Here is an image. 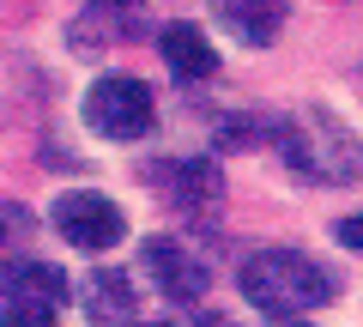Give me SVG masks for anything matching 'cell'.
Returning a JSON list of instances; mask_svg holds the SVG:
<instances>
[{"label": "cell", "instance_id": "52a82bcc", "mask_svg": "<svg viewBox=\"0 0 363 327\" xmlns=\"http://www.w3.org/2000/svg\"><path fill=\"white\" fill-rule=\"evenodd\" d=\"M140 13L145 0H91L85 18L73 25V43L79 49H109V43H128L140 31Z\"/></svg>", "mask_w": 363, "mask_h": 327}, {"label": "cell", "instance_id": "9a60e30c", "mask_svg": "<svg viewBox=\"0 0 363 327\" xmlns=\"http://www.w3.org/2000/svg\"><path fill=\"white\" fill-rule=\"evenodd\" d=\"M121 327H169V321H121Z\"/></svg>", "mask_w": 363, "mask_h": 327}, {"label": "cell", "instance_id": "9c48e42d", "mask_svg": "<svg viewBox=\"0 0 363 327\" xmlns=\"http://www.w3.org/2000/svg\"><path fill=\"white\" fill-rule=\"evenodd\" d=\"M6 285H13L18 303H49V309L73 297L67 273H61V267H49V261H25V267H13V273H6Z\"/></svg>", "mask_w": 363, "mask_h": 327}, {"label": "cell", "instance_id": "30bf717a", "mask_svg": "<svg viewBox=\"0 0 363 327\" xmlns=\"http://www.w3.org/2000/svg\"><path fill=\"white\" fill-rule=\"evenodd\" d=\"M128 303H133V291H128V279H121V273H97L85 285V309L97 315V321H121Z\"/></svg>", "mask_w": 363, "mask_h": 327}, {"label": "cell", "instance_id": "5b68a950", "mask_svg": "<svg viewBox=\"0 0 363 327\" xmlns=\"http://www.w3.org/2000/svg\"><path fill=\"white\" fill-rule=\"evenodd\" d=\"M145 267H152V279H157L176 303H194L200 291L212 285V273L200 267V255H188L176 236H152V243H145Z\"/></svg>", "mask_w": 363, "mask_h": 327}, {"label": "cell", "instance_id": "277c9868", "mask_svg": "<svg viewBox=\"0 0 363 327\" xmlns=\"http://www.w3.org/2000/svg\"><path fill=\"white\" fill-rule=\"evenodd\" d=\"M49 218H55V231H61L73 249H85V255H104V249H116L121 236H128L121 206L109 194H97V188H73V194H61L49 206Z\"/></svg>", "mask_w": 363, "mask_h": 327}, {"label": "cell", "instance_id": "6da1fadb", "mask_svg": "<svg viewBox=\"0 0 363 327\" xmlns=\"http://www.w3.org/2000/svg\"><path fill=\"white\" fill-rule=\"evenodd\" d=\"M236 285L272 321H291V315H309L321 303H333V279L297 249H255L242 267H236Z\"/></svg>", "mask_w": 363, "mask_h": 327}, {"label": "cell", "instance_id": "8fae6325", "mask_svg": "<svg viewBox=\"0 0 363 327\" xmlns=\"http://www.w3.org/2000/svg\"><path fill=\"white\" fill-rule=\"evenodd\" d=\"M176 194H182V206H212L218 200V170H206V164H176Z\"/></svg>", "mask_w": 363, "mask_h": 327}, {"label": "cell", "instance_id": "3957f363", "mask_svg": "<svg viewBox=\"0 0 363 327\" xmlns=\"http://www.w3.org/2000/svg\"><path fill=\"white\" fill-rule=\"evenodd\" d=\"M157 121V104H152V85H140V79L128 73H109L97 79L85 92V128L97 133V140H145Z\"/></svg>", "mask_w": 363, "mask_h": 327}, {"label": "cell", "instance_id": "5bb4252c", "mask_svg": "<svg viewBox=\"0 0 363 327\" xmlns=\"http://www.w3.org/2000/svg\"><path fill=\"white\" fill-rule=\"evenodd\" d=\"M333 236L345 243V249H363V212H351V218H339V224H333Z\"/></svg>", "mask_w": 363, "mask_h": 327}, {"label": "cell", "instance_id": "8992f818", "mask_svg": "<svg viewBox=\"0 0 363 327\" xmlns=\"http://www.w3.org/2000/svg\"><path fill=\"white\" fill-rule=\"evenodd\" d=\"M157 55H164V67H169L176 79H188V85H200V79L218 73V49H212V37H206L200 25H164Z\"/></svg>", "mask_w": 363, "mask_h": 327}, {"label": "cell", "instance_id": "ba28073f", "mask_svg": "<svg viewBox=\"0 0 363 327\" xmlns=\"http://www.w3.org/2000/svg\"><path fill=\"white\" fill-rule=\"evenodd\" d=\"M212 13H218V25H230L236 43H255L260 49L285 25V0H212Z\"/></svg>", "mask_w": 363, "mask_h": 327}, {"label": "cell", "instance_id": "7a4b0ae2", "mask_svg": "<svg viewBox=\"0 0 363 327\" xmlns=\"http://www.w3.org/2000/svg\"><path fill=\"white\" fill-rule=\"evenodd\" d=\"M285 164L303 176V182H327V188H345L363 176V145L339 128L327 109H309V116H291L272 128Z\"/></svg>", "mask_w": 363, "mask_h": 327}, {"label": "cell", "instance_id": "4fadbf2b", "mask_svg": "<svg viewBox=\"0 0 363 327\" xmlns=\"http://www.w3.org/2000/svg\"><path fill=\"white\" fill-rule=\"evenodd\" d=\"M18 236H30V212L0 206V249H6V243H18Z\"/></svg>", "mask_w": 363, "mask_h": 327}, {"label": "cell", "instance_id": "2e32d148", "mask_svg": "<svg viewBox=\"0 0 363 327\" xmlns=\"http://www.w3.org/2000/svg\"><path fill=\"white\" fill-rule=\"evenodd\" d=\"M297 327H309V321H297Z\"/></svg>", "mask_w": 363, "mask_h": 327}, {"label": "cell", "instance_id": "7c38bea8", "mask_svg": "<svg viewBox=\"0 0 363 327\" xmlns=\"http://www.w3.org/2000/svg\"><path fill=\"white\" fill-rule=\"evenodd\" d=\"M0 327H55V309L49 303H18L13 297V309L0 315Z\"/></svg>", "mask_w": 363, "mask_h": 327}]
</instances>
